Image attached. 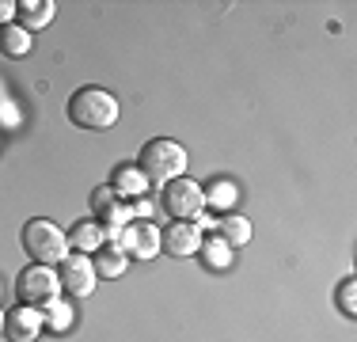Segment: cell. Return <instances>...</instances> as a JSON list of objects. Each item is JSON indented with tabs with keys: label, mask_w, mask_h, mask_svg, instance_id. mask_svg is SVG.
<instances>
[{
	"label": "cell",
	"mask_w": 357,
	"mask_h": 342,
	"mask_svg": "<svg viewBox=\"0 0 357 342\" xmlns=\"http://www.w3.org/2000/svg\"><path fill=\"white\" fill-rule=\"evenodd\" d=\"M15 15V0H0V27H8Z\"/></svg>",
	"instance_id": "cell-21"
},
{
	"label": "cell",
	"mask_w": 357,
	"mask_h": 342,
	"mask_svg": "<svg viewBox=\"0 0 357 342\" xmlns=\"http://www.w3.org/2000/svg\"><path fill=\"white\" fill-rule=\"evenodd\" d=\"M206 191V198L213 202V205H220V209H228V205L236 202V183H228V179H217V183H209V186H202Z\"/></svg>",
	"instance_id": "cell-20"
},
{
	"label": "cell",
	"mask_w": 357,
	"mask_h": 342,
	"mask_svg": "<svg viewBox=\"0 0 357 342\" xmlns=\"http://www.w3.org/2000/svg\"><path fill=\"white\" fill-rule=\"evenodd\" d=\"M57 285L61 293L69 297H91L96 289V267H91V255H65L61 259V270H57Z\"/></svg>",
	"instance_id": "cell-8"
},
{
	"label": "cell",
	"mask_w": 357,
	"mask_h": 342,
	"mask_svg": "<svg viewBox=\"0 0 357 342\" xmlns=\"http://www.w3.org/2000/svg\"><path fill=\"white\" fill-rule=\"evenodd\" d=\"M0 54L4 57H27L31 54V31L15 27V23L0 27Z\"/></svg>",
	"instance_id": "cell-16"
},
{
	"label": "cell",
	"mask_w": 357,
	"mask_h": 342,
	"mask_svg": "<svg viewBox=\"0 0 357 342\" xmlns=\"http://www.w3.org/2000/svg\"><path fill=\"white\" fill-rule=\"evenodd\" d=\"M118 239V251H126V259H152V255H160V228L149 225V221H130V225L122 228V232H114Z\"/></svg>",
	"instance_id": "cell-7"
},
{
	"label": "cell",
	"mask_w": 357,
	"mask_h": 342,
	"mask_svg": "<svg viewBox=\"0 0 357 342\" xmlns=\"http://www.w3.org/2000/svg\"><path fill=\"white\" fill-rule=\"evenodd\" d=\"M91 217H96V225L103 228V236H114L133 221V209L118 198L110 186H96V191H91Z\"/></svg>",
	"instance_id": "cell-6"
},
{
	"label": "cell",
	"mask_w": 357,
	"mask_h": 342,
	"mask_svg": "<svg viewBox=\"0 0 357 342\" xmlns=\"http://www.w3.org/2000/svg\"><path fill=\"white\" fill-rule=\"evenodd\" d=\"M61 293V285H57V274L50 267H27L15 278V297H20V304H31V308H42L50 304L54 297Z\"/></svg>",
	"instance_id": "cell-5"
},
{
	"label": "cell",
	"mask_w": 357,
	"mask_h": 342,
	"mask_svg": "<svg viewBox=\"0 0 357 342\" xmlns=\"http://www.w3.org/2000/svg\"><path fill=\"white\" fill-rule=\"evenodd\" d=\"M15 15H20L23 31H38L54 20V0H20V4H15Z\"/></svg>",
	"instance_id": "cell-13"
},
{
	"label": "cell",
	"mask_w": 357,
	"mask_h": 342,
	"mask_svg": "<svg viewBox=\"0 0 357 342\" xmlns=\"http://www.w3.org/2000/svg\"><path fill=\"white\" fill-rule=\"evenodd\" d=\"M164 213L172 221H194L202 209H206V191H202L194 179H172V183H164Z\"/></svg>",
	"instance_id": "cell-4"
},
{
	"label": "cell",
	"mask_w": 357,
	"mask_h": 342,
	"mask_svg": "<svg viewBox=\"0 0 357 342\" xmlns=\"http://www.w3.org/2000/svg\"><path fill=\"white\" fill-rule=\"evenodd\" d=\"M335 304H338V312L342 315H357V281L354 278H342L338 281V289H335Z\"/></svg>",
	"instance_id": "cell-19"
},
{
	"label": "cell",
	"mask_w": 357,
	"mask_h": 342,
	"mask_svg": "<svg viewBox=\"0 0 357 342\" xmlns=\"http://www.w3.org/2000/svg\"><path fill=\"white\" fill-rule=\"evenodd\" d=\"M42 331V312L31 304H15L4 312V339L8 342H35Z\"/></svg>",
	"instance_id": "cell-10"
},
{
	"label": "cell",
	"mask_w": 357,
	"mask_h": 342,
	"mask_svg": "<svg viewBox=\"0 0 357 342\" xmlns=\"http://www.w3.org/2000/svg\"><path fill=\"white\" fill-rule=\"evenodd\" d=\"M65 239H69V247L76 255H96L99 247H103V228L96 225V221H76V225L65 232Z\"/></svg>",
	"instance_id": "cell-12"
},
{
	"label": "cell",
	"mask_w": 357,
	"mask_h": 342,
	"mask_svg": "<svg viewBox=\"0 0 357 342\" xmlns=\"http://www.w3.org/2000/svg\"><path fill=\"white\" fill-rule=\"evenodd\" d=\"M137 168L149 183L164 186L172 179L183 175L186 168V149L178 141H167V137H152V141L141 144V156H137Z\"/></svg>",
	"instance_id": "cell-2"
},
{
	"label": "cell",
	"mask_w": 357,
	"mask_h": 342,
	"mask_svg": "<svg viewBox=\"0 0 357 342\" xmlns=\"http://www.w3.org/2000/svg\"><path fill=\"white\" fill-rule=\"evenodd\" d=\"M198 247H202V232L194 221H172L160 232V251H167V255L183 259V255H198Z\"/></svg>",
	"instance_id": "cell-9"
},
{
	"label": "cell",
	"mask_w": 357,
	"mask_h": 342,
	"mask_svg": "<svg viewBox=\"0 0 357 342\" xmlns=\"http://www.w3.org/2000/svg\"><path fill=\"white\" fill-rule=\"evenodd\" d=\"M133 213H137V217H149V213H152V205L144 202V198H137V205H133Z\"/></svg>",
	"instance_id": "cell-22"
},
{
	"label": "cell",
	"mask_w": 357,
	"mask_h": 342,
	"mask_svg": "<svg viewBox=\"0 0 357 342\" xmlns=\"http://www.w3.org/2000/svg\"><path fill=\"white\" fill-rule=\"evenodd\" d=\"M69 122L76 130H110V126L118 122V114H122V107H118V99L110 96L107 88H76L69 96Z\"/></svg>",
	"instance_id": "cell-1"
},
{
	"label": "cell",
	"mask_w": 357,
	"mask_h": 342,
	"mask_svg": "<svg viewBox=\"0 0 357 342\" xmlns=\"http://www.w3.org/2000/svg\"><path fill=\"white\" fill-rule=\"evenodd\" d=\"M42 327H50V331H69L73 327V304H65V301H50V304H42Z\"/></svg>",
	"instance_id": "cell-18"
},
{
	"label": "cell",
	"mask_w": 357,
	"mask_h": 342,
	"mask_svg": "<svg viewBox=\"0 0 357 342\" xmlns=\"http://www.w3.org/2000/svg\"><path fill=\"white\" fill-rule=\"evenodd\" d=\"M0 331H4V315H0Z\"/></svg>",
	"instance_id": "cell-23"
},
{
	"label": "cell",
	"mask_w": 357,
	"mask_h": 342,
	"mask_svg": "<svg viewBox=\"0 0 357 342\" xmlns=\"http://www.w3.org/2000/svg\"><path fill=\"white\" fill-rule=\"evenodd\" d=\"M198 255H202V262H206L209 270H228V267H232V247H228L225 239H217V236L202 239Z\"/></svg>",
	"instance_id": "cell-17"
},
{
	"label": "cell",
	"mask_w": 357,
	"mask_h": 342,
	"mask_svg": "<svg viewBox=\"0 0 357 342\" xmlns=\"http://www.w3.org/2000/svg\"><path fill=\"white\" fill-rule=\"evenodd\" d=\"M20 239H23V251H27L38 267H54V262H61L65 255H69V239H65V232L46 217L27 221Z\"/></svg>",
	"instance_id": "cell-3"
},
{
	"label": "cell",
	"mask_w": 357,
	"mask_h": 342,
	"mask_svg": "<svg viewBox=\"0 0 357 342\" xmlns=\"http://www.w3.org/2000/svg\"><path fill=\"white\" fill-rule=\"evenodd\" d=\"M110 191L118 194V198H144V191H149V179L141 175L137 164H118L114 171H110Z\"/></svg>",
	"instance_id": "cell-11"
},
{
	"label": "cell",
	"mask_w": 357,
	"mask_h": 342,
	"mask_svg": "<svg viewBox=\"0 0 357 342\" xmlns=\"http://www.w3.org/2000/svg\"><path fill=\"white\" fill-rule=\"evenodd\" d=\"M126 251H118L114 244L110 247H99L96 255H91V267H96V278H118V274H126Z\"/></svg>",
	"instance_id": "cell-15"
},
{
	"label": "cell",
	"mask_w": 357,
	"mask_h": 342,
	"mask_svg": "<svg viewBox=\"0 0 357 342\" xmlns=\"http://www.w3.org/2000/svg\"><path fill=\"white\" fill-rule=\"evenodd\" d=\"M213 236L225 239L228 247H243L251 239V221L248 217H220V221H213Z\"/></svg>",
	"instance_id": "cell-14"
}]
</instances>
